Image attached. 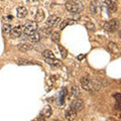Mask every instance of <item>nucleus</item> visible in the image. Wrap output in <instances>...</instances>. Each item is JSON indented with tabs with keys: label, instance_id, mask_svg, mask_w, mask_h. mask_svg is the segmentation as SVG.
Masks as SVG:
<instances>
[{
	"label": "nucleus",
	"instance_id": "f257e3e1",
	"mask_svg": "<svg viewBox=\"0 0 121 121\" xmlns=\"http://www.w3.org/2000/svg\"><path fill=\"white\" fill-rule=\"evenodd\" d=\"M66 9L71 13H79L83 10V5L78 1H67Z\"/></svg>",
	"mask_w": 121,
	"mask_h": 121
},
{
	"label": "nucleus",
	"instance_id": "f03ea898",
	"mask_svg": "<svg viewBox=\"0 0 121 121\" xmlns=\"http://www.w3.org/2000/svg\"><path fill=\"white\" fill-rule=\"evenodd\" d=\"M22 29H23V32L25 35H31L37 30V22L32 20L26 21Z\"/></svg>",
	"mask_w": 121,
	"mask_h": 121
},
{
	"label": "nucleus",
	"instance_id": "7ed1b4c3",
	"mask_svg": "<svg viewBox=\"0 0 121 121\" xmlns=\"http://www.w3.org/2000/svg\"><path fill=\"white\" fill-rule=\"evenodd\" d=\"M119 28V21L116 18H113L110 21L106 22L104 24V29L110 32H115L117 29Z\"/></svg>",
	"mask_w": 121,
	"mask_h": 121
},
{
	"label": "nucleus",
	"instance_id": "20e7f679",
	"mask_svg": "<svg viewBox=\"0 0 121 121\" xmlns=\"http://www.w3.org/2000/svg\"><path fill=\"white\" fill-rule=\"evenodd\" d=\"M71 109H73L76 112H80L84 109V103L80 99H76L71 103Z\"/></svg>",
	"mask_w": 121,
	"mask_h": 121
},
{
	"label": "nucleus",
	"instance_id": "39448f33",
	"mask_svg": "<svg viewBox=\"0 0 121 121\" xmlns=\"http://www.w3.org/2000/svg\"><path fill=\"white\" fill-rule=\"evenodd\" d=\"M60 18L59 16H56V15H51L47 20V24L50 27H56L60 23Z\"/></svg>",
	"mask_w": 121,
	"mask_h": 121
},
{
	"label": "nucleus",
	"instance_id": "423d86ee",
	"mask_svg": "<svg viewBox=\"0 0 121 121\" xmlns=\"http://www.w3.org/2000/svg\"><path fill=\"white\" fill-rule=\"evenodd\" d=\"M21 33H22V28L19 25L14 26V27H12L10 30V35L12 39H17V37H19L21 35Z\"/></svg>",
	"mask_w": 121,
	"mask_h": 121
},
{
	"label": "nucleus",
	"instance_id": "0eeeda50",
	"mask_svg": "<svg viewBox=\"0 0 121 121\" xmlns=\"http://www.w3.org/2000/svg\"><path fill=\"white\" fill-rule=\"evenodd\" d=\"M82 87L87 91H93V82L89 80V78H83L82 79Z\"/></svg>",
	"mask_w": 121,
	"mask_h": 121
},
{
	"label": "nucleus",
	"instance_id": "6e6552de",
	"mask_svg": "<svg viewBox=\"0 0 121 121\" xmlns=\"http://www.w3.org/2000/svg\"><path fill=\"white\" fill-rule=\"evenodd\" d=\"M105 3H106V5H107L108 7V9L110 12H116V10H117V3L115 0H105Z\"/></svg>",
	"mask_w": 121,
	"mask_h": 121
},
{
	"label": "nucleus",
	"instance_id": "1a4fd4ad",
	"mask_svg": "<svg viewBox=\"0 0 121 121\" xmlns=\"http://www.w3.org/2000/svg\"><path fill=\"white\" fill-rule=\"evenodd\" d=\"M65 117L67 120H75L76 117H77V112H76L75 110H73V109H68V110L66 111V114H65Z\"/></svg>",
	"mask_w": 121,
	"mask_h": 121
},
{
	"label": "nucleus",
	"instance_id": "9d476101",
	"mask_svg": "<svg viewBox=\"0 0 121 121\" xmlns=\"http://www.w3.org/2000/svg\"><path fill=\"white\" fill-rule=\"evenodd\" d=\"M90 9H91V12L92 13H98L100 11V3L98 2L97 0H93V1L91 2Z\"/></svg>",
	"mask_w": 121,
	"mask_h": 121
},
{
	"label": "nucleus",
	"instance_id": "9b49d317",
	"mask_svg": "<svg viewBox=\"0 0 121 121\" xmlns=\"http://www.w3.org/2000/svg\"><path fill=\"white\" fill-rule=\"evenodd\" d=\"M26 14H27V9L25 8L23 6H19L18 8L16 9V15L17 17L19 18H24L26 16Z\"/></svg>",
	"mask_w": 121,
	"mask_h": 121
},
{
	"label": "nucleus",
	"instance_id": "f8f14e48",
	"mask_svg": "<svg viewBox=\"0 0 121 121\" xmlns=\"http://www.w3.org/2000/svg\"><path fill=\"white\" fill-rule=\"evenodd\" d=\"M52 108L50 106H45V107L41 111V114H40V117H44V118H48V117H51L52 115Z\"/></svg>",
	"mask_w": 121,
	"mask_h": 121
},
{
	"label": "nucleus",
	"instance_id": "ddd939ff",
	"mask_svg": "<svg viewBox=\"0 0 121 121\" xmlns=\"http://www.w3.org/2000/svg\"><path fill=\"white\" fill-rule=\"evenodd\" d=\"M76 21L75 20H72V19H65L62 21V23L60 24V29L63 30L65 27H67L68 25H72V24H75Z\"/></svg>",
	"mask_w": 121,
	"mask_h": 121
},
{
	"label": "nucleus",
	"instance_id": "4468645a",
	"mask_svg": "<svg viewBox=\"0 0 121 121\" xmlns=\"http://www.w3.org/2000/svg\"><path fill=\"white\" fill-rule=\"evenodd\" d=\"M35 21L36 22H39V21H43L44 19V12L43 10H39L35 14Z\"/></svg>",
	"mask_w": 121,
	"mask_h": 121
},
{
	"label": "nucleus",
	"instance_id": "2eb2a0df",
	"mask_svg": "<svg viewBox=\"0 0 121 121\" xmlns=\"http://www.w3.org/2000/svg\"><path fill=\"white\" fill-rule=\"evenodd\" d=\"M40 37H41V35L40 32H37L35 31L33 35H31V37H30V40L32 41V43H39L40 40Z\"/></svg>",
	"mask_w": 121,
	"mask_h": 121
},
{
	"label": "nucleus",
	"instance_id": "dca6fc26",
	"mask_svg": "<svg viewBox=\"0 0 121 121\" xmlns=\"http://www.w3.org/2000/svg\"><path fill=\"white\" fill-rule=\"evenodd\" d=\"M17 48H18V50L21 52H27L28 50L31 48V45H29L27 43H19L17 45Z\"/></svg>",
	"mask_w": 121,
	"mask_h": 121
},
{
	"label": "nucleus",
	"instance_id": "f3484780",
	"mask_svg": "<svg viewBox=\"0 0 121 121\" xmlns=\"http://www.w3.org/2000/svg\"><path fill=\"white\" fill-rule=\"evenodd\" d=\"M43 56L44 59H55V55L52 51H48V50H45L43 52Z\"/></svg>",
	"mask_w": 121,
	"mask_h": 121
},
{
	"label": "nucleus",
	"instance_id": "a211bd4d",
	"mask_svg": "<svg viewBox=\"0 0 121 121\" xmlns=\"http://www.w3.org/2000/svg\"><path fill=\"white\" fill-rule=\"evenodd\" d=\"M60 33L59 31H55L52 33V40L54 41V43H58L60 41Z\"/></svg>",
	"mask_w": 121,
	"mask_h": 121
},
{
	"label": "nucleus",
	"instance_id": "6ab92c4d",
	"mask_svg": "<svg viewBox=\"0 0 121 121\" xmlns=\"http://www.w3.org/2000/svg\"><path fill=\"white\" fill-rule=\"evenodd\" d=\"M108 48H109V50H110L112 52H119L118 47H117V44L114 43H109Z\"/></svg>",
	"mask_w": 121,
	"mask_h": 121
},
{
	"label": "nucleus",
	"instance_id": "aec40b11",
	"mask_svg": "<svg viewBox=\"0 0 121 121\" xmlns=\"http://www.w3.org/2000/svg\"><path fill=\"white\" fill-rule=\"evenodd\" d=\"M11 28H12V26H11L9 23H5V24H3V25H2V31L4 32V33H8V32H10Z\"/></svg>",
	"mask_w": 121,
	"mask_h": 121
},
{
	"label": "nucleus",
	"instance_id": "412c9836",
	"mask_svg": "<svg viewBox=\"0 0 121 121\" xmlns=\"http://www.w3.org/2000/svg\"><path fill=\"white\" fill-rule=\"evenodd\" d=\"M72 95L75 96V97H79L81 95L80 90H79L78 87H73V88H72Z\"/></svg>",
	"mask_w": 121,
	"mask_h": 121
},
{
	"label": "nucleus",
	"instance_id": "4be33fe9",
	"mask_svg": "<svg viewBox=\"0 0 121 121\" xmlns=\"http://www.w3.org/2000/svg\"><path fill=\"white\" fill-rule=\"evenodd\" d=\"M86 28L88 30H90V31H94L96 27H95V25H94L92 22H87L86 23Z\"/></svg>",
	"mask_w": 121,
	"mask_h": 121
},
{
	"label": "nucleus",
	"instance_id": "5701e85b",
	"mask_svg": "<svg viewBox=\"0 0 121 121\" xmlns=\"http://www.w3.org/2000/svg\"><path fill=\"white\" fill-rule=\"evenodd\" d=\"M41 32L43 33V35L44 36H48L50 33L52 32V28H50V27H43V29H41Z\"/></svg>",
	"mask_w": 121,
	"mask_h": 121
},
{
	"label": "nucleus",
	"instance_id": "b1692460",
	"mask_svg": "<svg viewBox=\"0 0 121 121\" xmlns=\"http://www.w3.org/2000/svg\"><path fill=\"white\" fill-rule=\"evenodd\" d=\"M59 48L60 51V55H62V56H63V58H66V56H67V50H66V48H64L62 45H59Z\"/></svg>",
	"mask_w": 121,
	"mask_h": 121
},
{
	"label": "nucleus",
	"instance_id": "393cba45",
	"mask_svg": "<svg viewBox=\"0 0 121 121\" xmlns=\"http://www.w3.org/2000/svg\"><path fill=\"white\" fill-rule=\"evenodd\" d=\"M17 64H18V65H29V64H31V63L28 62V60H26L19 59L17 60Z\"/></svg>",
	"mask_w": 121,
	"mask_h": 121
},
{
	"label": "nucleus",
	"instance_id": "a878e982",
	"mask_svg": "<svg viewBox=\"0 0 121 121\" xmlns=\"http://www.w3.org/2000/svg\"><path fill=\"white\" fill-rule=\"evenodd\" d=\"M84 58H85V56H83V55H82V56H78V60H83Z\"/></svg>",
	"mask_w": 121,
	"mask_h": 121
},
{
	"label": "nucleus",
	"instance_id": "bb28decb",
	"mask_svg": "<svg viewBox=\"0 0 121 121\" xmlns=\"http://www.w3.org/2000/svg\"><path fill=\"white\" fill-rule=\"evenodd\" d=\"M33 1H36V0H33Z\"/></svg>",
	"mask_w": 121,
	"mask_h": 121
}]
</instances>
